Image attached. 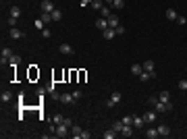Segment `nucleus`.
<instances>
[{
  "instance_id": "obj_18",
  "label": "nucleus",
  "mask_w": 187,
  "mask_h": 139,
  "mask_svg": "<svg viewBox=\"0 0 187 139\" xmlns=\"http://www.w3.org/2000/svg\"><path fill=\"white\" fill-rule=\"evenodd\" d=\"M102 17H104V19H108V17H110V15H112V9H110V4H104V6H102Z\"/></svg>"
},
{
  "instance_id": "obj_23",
  "label": "nucleus",
  "mask_w": 187,
  "mask_h": 139,
  "mask_svg": "<svg viewBox=\"0 0 187 139\" xmlns=\"http://www.w3.org/2000/svg\"><path fill=\"white\" fill-rule=\"evenodd\" d=\"M60 19H62V11H60V9H54V11H52V21H60Z\"/></svg>"
},
{
  "instance_id": "obj_32",
  "label": "nucleus",
  "mask_w": 187,
  "mask_h": 139,
  "mask_svg": "<svg viewBox=\"0 0 187 139\" xmlns=\"http://www.w3.org/2000/svg\"><path fill=\"white\" fill-rule=\"evenodd\" d=\"M121 120H123V125H133V116H131V114H129V116H123Z\"/></svg>"
},
{
  "instance_id": "obj_1",
  "label": "nucleus",
  "mask_w": 187,
  "mask_h": 139,
  "mask_svg": "<svg viewBox=\"0 0 187 139\" xmlns=\"http://www.w3.org/2000/svg\"><path fill=\"white\" fill-rule=\"evenodd\" d=\"M52 131H54L56 137H67V135H71V127H67L65 123H60V125H52Z\"/></svg>"
},
{
  "instance_id": "obj_43",
  "label": "nucleus",
  "mask_w": 187,
  "mask_h": 139,
  "mask_svg": "<svg viewBox=\"0 0 187 139\" xmlns=\"http://www.w3.org/2000/svg\"><path fill=\"white\" fill-rule=\"evenodd\" d=\"M87 2H90V4H92L94 0H83V2H81V6H87Z\"/></svg>"
},
{
  "instance_id": "obj_2",
  "label": "nucleus",
  "mask_w": 187,
  "mask_h": 139,
  "mask_svg": "<svg viewBox=\"0 0 187 139\" xmlns=\"http://www.w3.org/2000/svg\"><path fill=\"white\" fill-rule=\"evenodd\" d=\"M118 102H121V92H112V93H110V98H108V102H106V106L112 108V106L118 104Z\"/></svg>"
},
{
  "instance_id": "obj_13",
  "label": "nucleus",
  "mask_w": 187,
  "mask_h": 139,
  "mask_svg": "<svg viewBox=\"0 0 187 139\" xmlns=\"http://www.w3.org/2000/svg\"><path fill=\"white\" fill-rule=\"evenodd\" d=\"M102 35H104V40H112V37L117 35V31H115L112 27H108V29H104V31H102Z\"/></svg>"
},
{
  "instance_id": "obj_41",
  "label": "nucleus",
  "mask_w": 187,
  "mask_h": 139,
  "mask_svg": "<svg viewBox=\"0 0 187 139\" xmlns=\"http://www.w3.org/2000/svg\"><path fill=\"white\" fill-rule=\"evenodd\" d=\"M62 123H65V125H67V127H73V123H71V118H67V116H65V118H62Z\"/></svg>"
},
{
  "instance_id": "obj_12",
  "label": "nucleus",
  "mask_w": 187,
  "mask_h": 139,
  "mask_svg": "<svg viewBox=\"0 0 187 139\" xmlns=\"http://www.w3.org/2000/svg\"><path fill=\"white\" fill-rule=\"evenodd\" d=\"M81 127H77V125H73L71 127V137H75V139H81Z\"/></svg>"
},
{
  "instance_id": "obj_31",
  "label": "nucleus",
  "mask_w": 187,
  "mask_h": 139,
  "mask_svg": "<svg viewBox=\"0 0 187 139\" xmlns=\"http://www.w3.org/2000/svg\"><path fill=\"white\" fill-rule=\"evenodd\" d=\"M110 6H112V9H123V6H125V2H123V0H115Z\"/></svg>"
},
{
  "instance_id": "obj_9",
  "label": "nucleus",
  "mask_w": 187,
  "mask_h": 139,
  "mask_svg": "<svg viewBox=\"0 0 187 139\" xmlns=\"http://www.w3.org/2000/svg\"><path fill=\"white\" fill-rule=\"evenodd\" d=\"M121 135H123V137H131V135H133V125H123Z\"/></svg>"
},
{
  "instance_id": "obj_33",
  "label": "nucleus",
  "mask_w": 187,
  "mask_h": 139,
  "mask_svg": "<svg viewBox=\"0 0 187 139\" xmlns=\"http://www.w3.org/2000/svg\"><path fill=\"white\" fill-rule=\"evenodd\" d=\"M62 118H65L62 114H56L54 118H52V125H60V123H62Z\"/></svg>"
},
{
  "instance_id": "obj_19",
  "label": "nucleus",
  "mask_w": 187,
  "mask_h": 139,
  "mask_svg": "<svg viewBox=\"0 0 187 139\" xmlns=\"http://www.w3.org/2000/svg\"><path fill=\"white\" fill-rule=\"evenodd\" d=\"M177 17H179V15H177L175 9H168V11H166V19H168V21H177Z\"/></svg>"
},
{
  "instance_id": "obj_20",
  "label": "nucleus",
  "mask_w": 187,
  "mask_h": 139,
  "mask_svg": "<svg viewBox=\"0 0 187 139\" xmlns=\"http://www.w3.org/2000/svg\"><path fill=\"white\" fill-rule=\"evenodd\" d=\"M108 25H110L112 29H117V27H118V25H121V23H118V19H117V17H115V15H110V17H108Z\"/></svg>"
},
{
  "instance_id": "obj_36",
  "label": "nucleus",
  "mask_w": 187,
  "mask_h": 139,
  "mask_svg": "<svg viewBox=\"0 0 187 139\" xmlns=\"http://www.w3.org/2000/svg\"><path fill=\"white\" fill-rule=\"evenodd\" d=\"M17 21H19L17 17H9V25H11V27H15V25H17Z\"/></svg>"
},
{
  "instance_id": "obj_5",
  "label": "nucleus",
  "mask_w": 187,
  "mask_h": 139,
  "mask_svg": "<svg viewBox=\"0 0 187 139\" xmlns=\"http://www.w3.org/2000/svg\"><path fill=\"white\" fill-rule=\"evenodd\" d=\"M158 135H160V137H168V135H171V129H168V125H158Z\"/></svg>"
},
{
  "instance_id": "obj_7",
  "label": "nucleus",
  "mask_w": 187,
  "mask_h": 139,
  "mask_svg": "<svg viewBox=\"0 0 187 139\" xmlns=\"http://www.w3.org/2000/svg\"><path fill=\"white\" fill-rule=\"evenodd\" d=\"M146 125V120H143V116H133V129H137L139 131L141 127Z\"/></svg>"
},
{
  "instance_id": "obj_44",
  "label": "nucleus",
  "mask_w": 187,
  "mask_h": 139,
  "mask_svg": "<svg viewBox=\"0 0 187 139\" xmlns=\"http://www.w3.org/2000/svg\"><path fill=\"white\" fill-rule=\"evenodd\" d=\"M112 2H115V0H104V4H112Z\"/></svg>"
},
{
  "instance_id": "obj_22",
  "label": "nucleus",
  "mask_w": 187,
  "mask_h": 139,
  "mask_svg": "<svg viewBox=\"0 0 187 139\" xmlns=\"http://www.w3.org/2000/svg\"><path fill=\"white\" fill-rule=\"evenodd\" d=\"M117 135H118V131H115V129H108V131L104 133V139H115Z\"/></svg>"
},
{
  "instance_id": "obj_38",
  "label": "nucleus",
  "mask_w": 187,
  "mask_h": 139,
  "mask_svg": "<svg viewBox=\"0 0 187 139\" xmlns=\"http://www.w3.org/2000/svg\"><path fill=\"white\" fill-rule=\"evenodd\" d=\"M156 102H158V96H152V98L148 100V104H150V106H154V104H156Z\"/></svg>"
},
{
  "instance_id": "obj_17",
  "label": "nucleus",
  "mask_w": 187,
  "mask_h": 139,
  "mask_svg": "<svg viewBox=\"0 0 187 139\" xmlns=\"http://www.w3.org/2000/svg\"><path fill=\"white\" fill-rule=\"evenodd\" d=\"M131 73H133L135 77H139L141 73H143V64H133V67H131Z\"/></svg>"
},
{
  "instance_id": "obj_10",
  "label": "nucleus",
  "mask_w": 187,
  "mask_h": 139,
  "mask_svg": "<svg viewBox=\"0 0 187 139\" xmlns=\"http://www.w3.org/2000/svg\"><path fill=\"white\" fill-rule=\"evenodd\" d=\"M60 102L62 104H73L75 98H73V93H60Z\"/></svg>"
},
{
  "instance_id": "obj_42",
  "label": "nucleus",
  "mask_w": 187,
  "mask_h": 139,
  "mask_svg": "<svg viewBox=\"0 0 187 139\" xmlns=\"http://www.w3.org/2000/svg\"><path fill=\"white\" fill-rule=\"evenodd\" d=\"M90 137H92V133H87V131H83V133H81V139H90Z\"/></svg>"
},
{
  "instance_id": "obj_28",
  "label": "nucleus",
  "mask_w": 187,
  "mask_h": 139,
  "mask_svg": "<svg viewBox=\"0 0 187 139\" xmlns=\"http://www.w3.org/2000/svg\"><path fill=\"white\" fill-rule=\"evenodd\" d=\"M11 98H12L11 92H2V96H0V100H2V102H11Z\"/></svg>"
},
{
  "instance_id": "obj_37",
  "label": "nucleus",
  "mask_w": 187,
  "mask_h": 139,
  "mask_svg": "<svg viewBox=\"0 0 187 139\" xmlns=\"http://www.w3.org/2000/svg\"><path fill=\"white\" fill-rule=\"evenodd\" d=\"M115 31H117V35H123V33H125V27H123V25H118Z\"/></svg>"
},
{
  "instance_id": "obj_29",
  "label": "nucleus",
  "mask_w": 187,
  "mask_h": 139,
  "mask_svg": "<svg viewBox=\"0 0 187 139\" xmlns=\"http://www.w3.org/2000/svg\"><path fill=\"white\" fill-rule=\"evenodd\" d=\"M92 6H94V9H96V11H102V6H104V2H102V0H94V2H92Z\"/></svg>"
},
{
  "instance_id": "obj_35",
  "label": "nucleus",
  "mask_w": 187,
  "mask_h": 139,
  "mask_svg": "<svg viewBox=\"0 0 187 139\" xmlns=\"http://www.w3.org/2000/svg\"><path fill=\"white\" fill-rule=\"evenodd\" d=\"M81 96H83V92H81V89H77V92H73V98H75V102H77V100H81Z\"/></svg>"
},
{
  "instance_id": "obj_3",
  "label": "nucleus",
  "mask_w": 187,
  "mask_h": 139,
  "mask_svg": "<svg viewBox=\"0 0 187 139\" xmlns=\"http://www.w3.org/2000/svg\"><path fill=\"white\" fill-rule=\"evenodd\" d=\"M96 27H98L100 31H104V29H108V27H110V25H108V19H104V17L96 19Z\"/></svg>"
},
{
  "instance_id": "obj_24",
  "label": "nucleus",
  "mask_w": 187,
  "mask_h": 139,
  "mask_svg": "<svg viewBox=\"0 0 187 139\" xmlns=\"http://www.w3.org/2000/svg\"><path fill=\"white\" fill-rule=\"evenodd\" d=\"M35 29H37V31H44V29H46V23H44V21H42V19H35Z\"/></svg>"
},
{
  "instance_id": "obj_30",
  "label": "nucleus",
  "mask_w": 187,
  "mask_h": 139,
  "mask_svg": "<svg viewBox=\"0 0 187 139\" xmlns=\"http://www.w3.org/2000/svg\"><path fill=\"white\" fill-rule=\"evenodd\" d=\"M177 85H179V89H181V92H187V79H181Z\"/></svg>"
},
{
  "instance_id": "obj_26",
  "label": "nucleus",
  "mask_w": 187,
  "mask_h": 139,
  "mask_svg": "<svg viewBox=\"0 0 187 139\" xmlns=\"http://www.w3.org/2000/svg\"><path fill=\"white\" fill-rule=\"evenodd\" d=\"M11 17H21V6H11Z\"/></svg>"
},
{
  "instance_id": "obj_27",
  "label": "nucleus",
  "mask_w": 187,
  "mask_h": 139,
  "mask_svg": "<svg viewBox=\"0 0 187 139\" xmlns=\"http://www.w3.org/2000/svg\"><path fill=\"white\" fill-rule=\"evenodd\" d=\"M40 19H42L44 23H50V21H52V12H42V15H40Z\"/></svg>"
},
{
  "instance_id": "obj_16",
  "label": "nucleus",
  "mask_w": 187,
  "mask_h": 139,
  "mask_svg": "<svg viewBox=\"0 0 187 139\" xmlns=\"http://www.w3.org/2000/svg\"><path fill=\"white\" fill-rule=\"evenodd\" d=\"M146 137L148 139H156V137H160V135H158V129H148V131H146Z\"/></svg>"
},
{
  "instance_id": "obj_40",
  "label": "nucleus",
  "mask_w": 187,
  "mask_h": 139,
  "mask_svg": "<svg viewBox=\"0 0 187 139\" xmlns=\"http://www.w3.org/2000/svg\"><path fill=\"white\" fill-rule=\"evenodd\" d=\"M42 35H44V37H50V35H52V31H50V29H48V27H46V29L42 31Z\"/></svg>"
},
{
  "instance_id": "obj_14",
  "label": "nucleus",
  "mask_w": 187,
  "mask_h": 139,
  "mask_svg": "<svg viewBox=\"0 0 187 139\" xmlns=\"http://www.w3.org/2000/svg\"><path fill=\"white\" fill-rule=\"evenodd\" d=\"M139 79L141 81H150V79H156V73H148V71H143L139 75Z\"/></svg>"
},
{
  "instance_id": "obj_39",
  "label": "nucleus",
  "mask_w": 187,
  "mask_h": 139,
  "mask_svg": "<svg viewBox=\"0 0 187 139\" xmlns=\"http://www.w3.org/2000/svg\"><path fill=\"white\" fill-rule=\"evenodd\" d=\"M177 23H179V25H185L187 19H185V17H177Z\"/></svg>"
},
{
  "instance_id": "obj_4",
  "label": "nucleus",
  "mask_w": 187,
  "mask_h": 139,
  "mask_svg": "<svg viewBox=\"0 0 187 139\" xmlns=\"http://www.w3.org/2000/svg\"><path fill=\"white\" fill-rule=\"evenodd\" d=\"M156 114H158L156 110H150V112H146V114H143V120H146V125L154 123V120H156Z\"/></svg>"
},
{
  "instance_id": "obj_6",
  "label": "nucleus",
  "mask_w": 187,
  "mask_h": 139,
  "mask_svg": "<svg viewBox=\"0 0 187 139\" xmlns=\"http://www.w3.org/2000/svg\"><path fill=\"white\" fill-rule=\"evenodd\" d=\"M9 35H11L12 40H21V37H23V31H21V29H17V27H11V31H9Z\"/></svg>"
},
{
  "instance_id": "obj_11",
  "label": "nucleus",
  "mask_w": 187,
  "mask_h": 139,
  "mask_svg": "<svg viewBox=\"0 0 187 139\" xmlns=\"http://www.w3.org/2000/svg\"><path fill=\"white\" fill-rule=\"evenodd\" d=\"M58 52L69 56V54H73V48H71V44H60V46H58Z\"/></svg>"
},
{
  "instance_id": "obj_34",
  "label": "nucleus",
  "mask_w": 187,
  "mask_h": 139,
  "mask_svg": "<svg viewBox=\"0 0 187 139\" xmlns=\"http://www.w3.org/2000/svg\"><path fill=\"white\" fill-rule=\"evenodd\" d=\"M112 129H115V131H118V133H121V129H123V120H117V123L112 125Z\"/></svg>"
},
{
  "instance_id": "obj_25",
  "label": "nucleus",
  "mask_w": 187,
  "mask_h": 139,
  "mask_svg": "<svg viewBox=\"0 0 187 139\" xmlns=\"http://www.w3.org/2000/svg\"><path fill=\"white\" fill-rule=\"evenodd\" d=\"M19 62H21V58L17 56V54H12V56L9 58V64H11V67H17V64H19Z\"/></svg>"
},
{
  "instance_id": "obj_15",
  "label": "nucleus",
  "mask_w": 187,
  "mask_h": 139,
  "mask_svg": "<svg viewBox=\"0 0 187 139\" xmlns=\"http://www.w3.org/2000/svg\"><path fill=\"white\" fill-rule=\"evenodd\" d=\"M158 100L160 102H171V93L166 92V89H162V92L158 93Z\"/></svg>"
},
{
  "instance_id": "obj_8",
  "label": "nucleus",
  "mask_w": 187,
  "mask_h": 139,
  "mask_svg": "<svg viewBox=\"0 0 187 139\" xmlns=\"http://www.w3.org/2000/svg\"><path fill=\"white\" fill-rule=\"evenodd\" d=\"M52 11H54L52 0H44V2H42V12H52Z\"/></svg>"
},
{
  "instance_id": "obj_21",
  "label": "nucleus",
  "mask_w": 187,
  "mask_h": 139,
  "mask_svg": "<svg viewBox=\"0 0 187 139\" xmlns=\"http://www.w3.org/2000/svg\"><path fill=\"white\" fill-rule=\"evenodd\" d=\"M143 71H148V73H156V71H154V62H152V60H146V62H143Z\"/></svg>"
}]
</instances>
